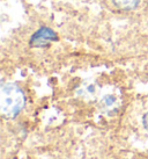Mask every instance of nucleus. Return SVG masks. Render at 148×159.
Returning <instances> with one entry per match:
<instances>
[{"label": "nucleus", "mask_w": 148, "mask_h": 159, "mask_svg": "<svg viewBox=\"0 0 148 159\" xmlns=\"http://www.w3.org/2000/svg\"><path fill=\"white\" fill-rule=\"evenodd\" d=\"M112 2L117 6L119 9L123 11H132L138 7L140 0H112Z\"/></svg>", "instance_id": "nucleus-3"}, {"label": "nucleus", "mask_w": 148, "mask_h": 159, "mask_svg": "<svg viewBox=\"0 0 148 159\" xmlns=\"http://www.w3.org/2000/svg\"><path fill=\"white\" fill-rule=\"evenodd\" d=\"M142 123H144V127L146 128V130H148V111L144 115V119H142Z\"/></svg>", "instance_id": "nucleus-4"}, {"label": "nucleus", "mask_w": 148, "mask_h": 159, "mask_svg": "<svg viewBox=\"0 0 148 159\" xmlns=\"http://www.w3.org/2000/svg\"><path fill=\"white\" fill-rule=\"evenodd\" d=\"M26 95L14 83H4L0 87V111L6 119H14L23 109Z\"/></svg>", "instance_id": "nucleus-1"}, {"label": "nucleus", "mask_w": 148, "mask_h": 159, "mask_svg": "<svg viewBox=\"0 0 148 159\" xmlns=\"http://www.w3.org/2000/svg\"><path fill=\"white\" fill-rule=\"evenodd\" d=\"M58 41V35L53 29L49 27H41L30 37L29 44L33 48H45L51 42Z\"/></svg>", "instance_id": "nucleus-2"}]
</instances>
